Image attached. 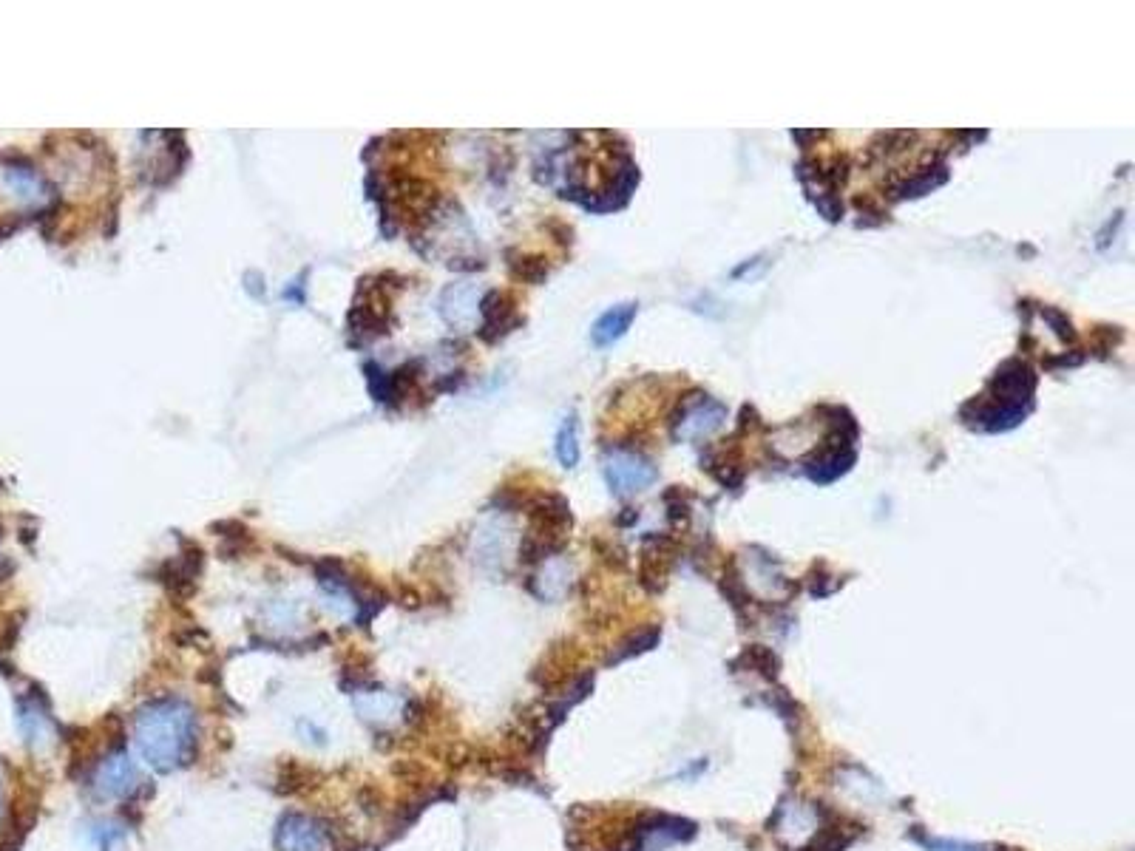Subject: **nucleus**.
<instances>
[{
  "label": "nucleus",
  "instance_id": "obj_13",
  "mask_svg": "<svg viewBox=\"0 0 1135 851\" xmlns=\"http://www.w3.org/2000/svg\"><path fill=\"white\" fill-rule=\"evenodd\" d=\"M744 661L750 670H755V673H761V676L767 678H775L778 676V670H781V661H778V656L769 650V647H764V644H752V647H747L744 653H741V659Z\"/></svg>",
  "mask_w": 1135,
  "mask_h": 851
},
{
  "label": "nucleus",
  "instance_id": "obj_1",
  "mask_svg": "<svg viewBox=\"0 0 1135 851\" xmlns=\"http://www.w3.org/2000/svg\"><path fill=\"white\" fill-rule=\"evenodd\" d=\"M191 710L185 704H154L140 713V744L159 772L188 766L193 758Z\"/></svg>",
  "mask_w": 1135,
  "mask_h": 851
},
{
  "label": "nucleus",
  "instance_id": "obj_11",
  "mask_svg": "<svg viewBox=\"0 0 1135 851\" xmlns=\"http://www.w3.org/2000/svg\"><path fill=\"white\" fill-rule=\"evenodd\" d=\"M557 457L565 469H574L579 463V417L577 412L565 415L557 432Z\"/></svg>",
  "mask_w": 1135,
  "mask_h": 851
},
{
  "label": "nucleus",
  "instance_id": "obj_3",
  "mask_svg": "<svg viewBox=\"0 0 1135 851\" xmlns=\"http://www.w3.org/2000/svg\"><path fill=\"white\" fill-rule=\"evenodd\" d=\"M602 474H605V483L611 488V494H616V497L639 494V491L653 486L656 477H659L656 466L647 460L645 454L630 452V449H622V446H616V449L605 454Z\"/></svg>",
  "mask_w": 1135,
  "mask_h": 851
},
{
  "label": "nucleus",
  "instance_id": "obj_20",
  "mask_svg": "<svg viewBox=\"0 0 1135 851\" xmlns=\"http://www.w3.org/2000/svg\"><path fill=\"white\" fill-rule=\"evenodd\" d=\"M20 843H23V834H18V837H9L3 846H0V851H20Z\"/></svg>",
  "mask_w": 1135,
  "mask_h": 851
},
{
  "label": "nucleus",
  "instance_id": "obj_21",
  "mask_svg": "<svg viewBox=\"0 0 1135 851\" xmlns=\"http://www.w3.org/2000/svg\"><path fill=\"white\" fill-rule=\"evenodd\" d=\"M0 812H3V800H0Z\"/></svg>",
  "mask_w": 1135,
  "mask_h": 851
},
{
  "label": "nucleus",
  "instance_id": "obj_7",
  "mask_svg": "<svg viewBox=\"0 0 1135 851\" xmlns=\"http://www.w3.org/2000/svg\"><path fill=\"white\" fill-rule=\"evenodd\" d=\"M696 837V823L690 820H681V817H653L647 820L645 826L639 829V846H645L647 851H653L656 846L662 849L667 843H687Z\"/></svg>",
  "mask_w": 1135,
  "mask_h": 851
},
{
  "label": "nucleus",
  "instance_id": "obj_18",
  "mask_svg": "<svg viewBox=\"0 0 1135 851\" xmlns=\"http://www.w3.org/2000/svg\"><path fill=\"white\" fill-rule=\"evenodd\" d=\"M511 270L520 278H525V281H542V278L548 276V267L542 264V259L511 261Z\"/></svg>",
  "mask_w": 1135,
  "mask_h": 851
},
{
  "label": "nucleus",
  "instance_id": "obj_10",
  "mask_svg": "<svg viewBox=\"0 0 1135 851\" xmlns=\"http://www.w3.org/2000/svg\"><path fill=\"white\" fill-rule=\"evenodd\" d=\"M131 781H134V766H131V761L125 755H117V758L105 761V766L100 769V778H97L100 795H105V798L131 792V786H134Z\"/></svg>",
  "mask_w": 1135,
  "mask_h": 851
},
{
  "label": "nucleus",
  "instance_id": "obj_16",
  "mask_svg": "<svg viewBox=\"0 0 1135 851\" xmlns=\"http://www.w3.org/2000/svg\"><path fill=\"white\" fill-rule=\"evenodd\" d=\"M855 843V834H846L843 829H823L804 851H843Z\"/></svg>",
  "mask_w": 1135,
  "mask_h": 851
},
{
  "label": "nucleus",
  "instance_id": "obj_5",
  "mask_svg": "<svg viewBox=\"0 0 1135 851\" xmlns=\"http://www.w3.org/2000/svg\"><path fill=\"white\" fill-rule=\"evenodd\" d=\"M727 420V406L718 403L710 395H693L690 400H684L679 409V415L673 420V437L676 440H704L713 432H718Z\"/></svg>",
  "mask_w": 1135,
  "mask_h": 851
},
{
  "label": "nucleus",
  "instance_id": "obj_15",
  "mask_svg": "<svg viewBox=\"0 0 1135 851\" xmlns=\"http://www.w3.org/2000/svg\"><path fill=\"white\" fill-rule=\"evenodd\" d=\"M6 182H9V188L18 193V196H23V199H40V193H43V182H40L35 171H29V168H12V171H6Z\"/></svg>",
  "mask_w": 1135,
  "mask_h": 851
},
{
  "label": "nucleus",
  "instance_id": "obj_6",
  "mask_svg": "<svg viewBox=\"0 0 1135 851\" xmlns=\"http://www.w3.org/2000/svg\"><path fill=\"white\" fill-rule=\"evenodd\" d=\"M276 846L279 851H324V829L304 815L281 817Z\"/></svg>",
  "mask_w": 1135,
  "mask_h": 851
},
{
  "label": "nucleus",
  "instance_id": "obj_23",
  "mask_svg": "<svg viewBox=\"0 0 1135 851\" xmlns=\"http://www.w3.org/2000/svg\"><path fill=\"white\" fill-rule=\"evenodd\" d=\"M0 488H3V483H0Z\"/></svg>",
  "mask_w": 1135,
  "mask_h": 851
},
{
  "label": "nucleus",
  "instance_id": "obj_2",
  "mask_svg": "<svg viewBox=\"0 0 1135 851\" xmlns=\"http://www.w3.org/2000/svg\"><path fill=\"white\" fill-rule=\"evenodd\" d=\"M1033 392H1036V375H1033L1031 364L1011 358L991 375L982 400L994 403V406H1005V409L1033 412Z\"/></svg>",
  "mask_w": 1135,
  "mask_h": 851
},
{
  "label": "nucleus",
  "instance_id": "obj_22",
  "mask_svg": "<svg viewBox=\"0 0 1135 851\" xmlns=\"http://www.w3.org/2000/svg\"><path fill=\"white\" fill-rule=\"evenodd\" d=\"M0 539H3V528H0Z\"/></svg>",
  "mask_w": 1135,
  "mask_h": 851
},
{
  "label": "nucleus",
  "instance_id": "obj_17",
  "mask_svg": "<svg viewBox=\"0 0 1135 851\" xmlns=\"http://www.w3.org/2000/svg\"><path fill=\"white\" fill-rule=\"evenodd\" d=\"M1042 313V318L1048 321L1050 327H1053V332L1062 338V341H1067V344H1073L1076 341V330H1073V324H1070V318H1067L1062 310H1056V307H1042L1039 310Z\"/></svg>",
  "mask_w": 1135,
  "mask_h": 851
},
{
  "label": "nucleus",
  "instance_id": "obj_4",
  "mask_svg": "<svg viewBox=\"0 0 1135 851\" xmlns=\"http://www.w3.org/2000/svg\"><path fill=\"white\" fill-rule=\"evenodd\" d=\"M849 420H855V417L846 415V420H838V429L829 435L826 446H823L821 452L812 454L804 463V474L812 483H818V486L835 483V480H840L843 474H849V469L855 466L857 452L855 446H852V440L857 435H843V429H840Z\"/></svg>",
  "mask_w": 1135,
  "mask_h": 851
},
{
  "label": "nucleus",
  "instance_id": "obj_9",
  "mask_svg": "<svg viewBox=\"0 0 1135 851\" xmlns=\"http://www.w3.org/2000/svg\"><path fill=\"white\" fill-rule=\"evenodd\" d=\"M480 313L486 318V324H483V330H480V338L489 341V344L500 341V338H506L508 332L514 330V324H517V318H514V304H511L503 293H489L486 301L480 304Z\"/></svg>",
  "mask_w": 1135,
  "mask_h": 851
},
{
  "label": "nucleus",
  "instance_id": "obj_14",
  "mask_svg": "<svg viewBox=\"0 0 1135 851\" xmlns=\"http://www.w3.org/2000/svg\"><path fill=\"white\" fill-rule=\"evenodd\" d=\"M659 639H662V630H659V627H650L645 633H639V636L628 639V642L622 644L608 661H611V664H619V661L633 659V656H642L647 650H653V647L659 644Z\"/></svg>",
  "mask_w": 1135,
  "mask_h": 851
},
{
  "label": "nucleus",
  "instance_id": "obj_8",
  "mask_svg": "<svg viewBox=\"0 0 1135 851\" xmlns=\"http://www.w3.org/2000/svg\"><path fill=\"white\" fill-rule=\"evenodd\" d=\"M639 313V304L636 301H625V304H616L608 313H602L596 318V324L591 327V341L594 347H611L619 338H625L633 324V318Z\"/></svg>",
  "mask_w": 1135,
  "mask_h": 851
},
{
  "label": "nucleus",
  "instance_id": "obj_12",
  "mask_svg": "<svg viewBox=\"0 0 1135 851\" xmlns=\"http://www.w3.org/2000/svg\"><path fill=\"white\" fill-rule=\"evenodd\" d=\"M948 182V168L945 165H940V168H928V171H920V174L914 176V179H908V182H903L900 188H897V193H900V199H917V196H926V193L937 191L940 185H945Z\"/></svg>",
  "mask_w": 1135,
  "mask_h": 851
},
{
  "label": "nucleus",
  "instance_id": "obj_19",
  "mask_svg": "<svg viewBox=\"0 0 1135 851\" xmlns=\"http://www.w3.org/2000/svg\"><path fill=\"white\" fill-rule=\"evenodd\" d=\"M12 574H15V565H12V559L0 556V582H6V579H9Z\"/></svg>",
  "mask_w": 1135,
  "mask_h": 851
}]
</instances>
